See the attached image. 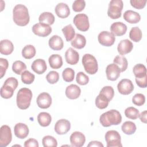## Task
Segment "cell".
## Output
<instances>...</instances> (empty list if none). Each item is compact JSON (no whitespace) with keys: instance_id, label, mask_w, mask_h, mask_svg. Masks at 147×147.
Returning <instances> with one entry per match:
<instances>
[{"instance_id":"25","label":"cell","mask_w":147,"mask_h":147,"mask_svg":"<svg viewBox=\"0 0 147 147\" xmlns=\"http://www.w3.org/2000/svg\"><path fill=\"white\" fill-rule=\"evenodd\" d=\"M124 20L130 24H137L141 20V16L138 13L129 10H126L123 14Z\"/></svg>"},{"instance_id":"48","label":"cell","mask_w":147,"mask_h":147,"mask_svg":"<svg viewBox=\"0 0 147 147\" xmlns=\"http://www.w3.org/2000/svg\"><path fill=\"white\" fill-rule=\"evenodd\" d=\"M8 66V61L6 59L0 58V78H2L5 75Z\"/></svg>"},{"instance_id":"2","label":"cell","mask_w":147,"mask_h":147,"mask_svg":"<svg viewBox=\"0 0 147 147\" xmlns=\"http://www.w3.org/2000/svg\"><path fill=\"white\" fill-rule=\"evenodd\" d=\"M99 121L104 127L118 125L122 121V116L118 111L113 109L103 113L99 117Z\"/></svg>"},{"instance_id":"3","label":"cell","mask_w":147,"mask_h":147,"mask_svg":"<svg viewBox=\"0 0 147 147\" xmlns=\"http://www.w3.org/2000/svg\"><path fill=\"white\" fill-rule=\"evenodd\" d=\"M32 92L28 88H22L17 92L16 102L18 107L21 110L27 109L31 102Z\"/></svg>"},{"instance_id":"9","label":"cell","mask_w":147,"mask_h":147,"mask_svg":"<svg viewBox=\"0 0 147 147\" xmlns=\"http://www.w3.org/2000/svg\"><path fill=\"white\" fill-rule=\"evenodd\" d=\"M12 134L10 127L6 125H2L0 129V146L5 147L11 141Z\"/></svg>"},{"instance_id":"33","label":"cell","mask_w":147,"mask_h":147,"mask_svg":"<svg viewBox=\"0 0 147 147\" xmlns=\"http://www.w3.org/2000/svg\"><path fill=\"white\" fill-rule=\"evenodd\" d=\"M110 101L103 94L99 93L95 99V105L99 109H104L106 108Z\"/></svg>"},{"instance_id":"35","label":"cell","mask_w":147,"mask_h":147,"mask_svg":"<svg viewBox=\"0 0 147 147\" xmlns=\"http://www.w3.org/2000/svg\"><path fill=\"white\" fill-rule=\"evenodd\" d=\"M62 32L67 41H72L75 35V31L71 24H69L64 26L62 29Z\"/></svg>"},{"instance_id":"1","label":"cell","mask_w":147,"mask_h":147,"mask_svg":"<svg viewBox=\"0 0 147 147\" xmlns=\"http://www.w3.org/2000/svg\"><path fill=\"white\" fill-rule=\"evenodd\" d=\"M13 20L18 26H24L28 25L30 20L28 8L22 4L16 5L13 10Z\"/></svg>"},{"instance_id":"8","label":"cell","mask_w":147,"mask_h":147,"mask_svg":"<svg viewBox=\"0 0 147 147\" xmlns=\"http://www.w3.org/2000/svg\"><path fill=\"white\" fill-rule=\"evenodd\" d=\"M74 24L77 29L82 32H86L90 28L88 16L84 13L76 14L73 20Z\"/></svg>"},{"instance_id":"38","label":"cell","mask_w":147,"mask_h":147,"mask_svg":"<svg viewBox=\"0 0 147 147\" xmlns=\"http://www.w3.org/2000/svg\"><path fill=\"white\" fill-rule=\"evenodd\" d=\"M26 69V64L24 62L20 60L15 61L13 63L12 70L15 74L17 75H21L24 71H25Z\"/></svg>"},{"instance_id":"34","label":"cell","mask_w":147,"mask_h":147,"mask_svg":"<svg viewBox=\"0 0 147 147\" xmlns=\"http://www.w3.org/2000/svg\"><path fill=\"white\" fill-rule=\"evenodd\" d=\"M36 53V49L32 45H27L22 50V55L26 59H32L35 56Z\"/></svg>"},{"instance_id":"39","label":"cell","mask_w":147,"mask_h":147,"mask_svg":"<svg viewBox=\"0 0 147 147\" xmlns=\"http://www.w3.org/2000/svg\"><path fill=\"white\" fill-rule=\"evenodd\" d=\"M42 144L44 147H56L57 146V140L52 136H44L42 140Z\"/></svg>"},{"instance_id":"7","label":"cell","mask_w":147,"mask_h":147,"mask_svg":"<svg viewBox=\"0 0 147 147\" xmlns=\"http://www.w3.org/2000/svg\"><path fill=\"white\" fill-rule=\"evenodd\" d=\"M105 140L107 147H121V138L119 133L114 130H109L105 134Z\"/></svg>"},{"instance_id":"40","label":"cell","mask_w":147,"mask_h":147,"mask_svg":"<svg viewBox=\"0 0 147 147\" xmlns=\"http://www.w3.org/2000/svg\"><path fill=\"white\" fill-rule=\"evenodd\" d=\"M62 76L63 80L66 82H71L74 80L75 77V71L71 68H66L63 71Z\"/></svg>"},{"instance_id":"17","label":"cell","mask_w":147,"mask_h":147,"mask_svg":"<svg viewBox=\"0 0 147 147\" xmlns=\"http://www.w3.org/2000/svg\"><path fill=\"white\" fill-rule=\"evenodd\" d=\"M29 128L28 126L23 123H17L14 127L15 136L20 139L25 138L29 134Z\"/></svg>"},{"instance_id":"44","label":"cell","mask_w":147,"mask_h":147,"mask_svg":"<svg viewBox=\"0 0 147 147\" xmlns=\"http://www.w3.org/2000/svg\"><path fill=\"white\" fill-rule=\"evenodd\" d=\"M46 79L49 83L52 84H55L58 82L59 79V75L57 72L51 71L47 75Z\"/></svg>"},{"instance_id":"29","label":"cell","mask_w":147,"mask_h":147,"mask_svg":"<svg viewBox=\"0 0 147 147\" xmlns=\"http://www.w3.org/2000/svg\"><path fill=\"white\" fill-rule=\"evenodd\" d=\"M37 121L40 126L47 127L50 125L52 121V117L48 113L41 112L37 115Z\"/></svg>"},{"instance_id":"18","label":"cell","mask_w":147,"mask_h":147,"mask_svg":"<svg viewBox=\"0 0 147 147\" xmlns=\"http://www.w3.org/2000/svg\"><path fill=\"white\" fill-rule=\"evenodd\" d=\"M111 33L116 36L124 35L127 31V26L122 22H116L110 26Z\"/></svg>"},{"instance_id":"12","label":"cell","mask_w":147,"mask_h":147,"mask_svg":"<svg viewBox=\"0 0 147 147\" xmlns=\"http://www.w3.org/2000/svg\"><path fill=\"white\" fill-rule=\"evenodd\" d=\"M118 92L122 95H129L134 90V86L132 82L128 79H122L117 85Z\"/></svg>"},{"instance_id":"4","label":"cell","mask_w":147,"mask_h":147,"mask_svg":"<svg viewBox=\"0 0 147 147\" xmlns=\"http://www.w3.org/2000/svg\"><path fill=\"white\" fill-rule=\"evenodd\" d=\"M18 84V80L13 77L8 78L1 88V96L4 99H9L13 95Z\"/></svg>"},{"instance_id":"52","label":"cell","mask_w":147,"mask_h":147,"mask_svg":"<svg viewBox=\"0 0 147 147\" xmlns=\"http://www.w3.org/2000/svg\"><path fill=\"white\" fill-rule=\"evenodd\" d=\"M87 146H98V147H103V145L99 141H92L90 142Z\"/></svg>"},{"instance_id":"11","label":"cell","mask_w":147,"mask_h":147,"mask_svg":"<svg viewBox=\"0 0 147 147\" xmlns=\"http://www.w3.org/2000/svg\"><path fill=\"white\" fill-rule=\"evenodd\" d=\"M32 31L34 34L38 36L47 37L51 34L52 28L50 25L39 22L33 26Z\"/></svg>"},{"instance_id":"50","label":"cell","mask_w":147,"mask_h":147,"mask_svg":"<svg viewBox=\"0 0 147 147\" xmlns=\"http://www.w3.org/2000/svg\"><path fill=\"white\" fill-rule=\"evenodd\" d=\"M136 82L140 87L146 88L147 86V76L140 78H136Z\"/></svg>"},{"instance_id":"36","label":"cell","mask_w":147,"mask_h":147,"mask_svg":"<svg viewBox=\"0 0 147 147\" xmlns=\"http://www.w3.org/2000/svg\"><path fill=\"white\" fill-rule=\"evenodd\" d=\"M133 72L136 78H140L146 76V68L142 64L135 65L133 69Z\"/></svg>"},{"instance_id":"49","label":"cell","mask_w":147,"mask_h":147,"mask_svg":"<svg viewBox=\"0 0 147 147\" xmlns=\"http://www.w3.org/2000/svg\"><path fill=\"white\" fill-rule=\"evenodd\" d=\"M130 3L133 7L137 9H141L144 8L146 3V0H131Z\"/></svg>"},{"instance_id":"41","label":"cell","mask_w":147,"mask_h":147,"mask_svg":"<svg viewBox=\"0 0 147 147\" xmlns=\"http://www.w3.org/2000/svg\"><path fill=\"white\" fill-rule=\"evenodd\" d=\"M140 114L139 111L134 107H129L125 110V116L131 119H136Z\"/></svg>"},{"instance_id":"42","label":"cell","mask_w":147,"mask_h":147,"mask_svg":"<svg viewBox=\"0 0 147 147\" xmlns=\"http://www.w3.org/2000/svg\"><path fill=\"white\" fill-rule=\"evenodd\" d=\"M35 76L29 71H25L21 74V80L26 84H30L34 80Z\"/></svg>"},{"instance_id":"15","label":"cell","mask_w":147,"mask_h":147,"mask_svg":"<svg viewBox=\"0 0 147 147\" xmlns=\"http://www.w3.org/2000/svg\"><path fill=\"white\" fill-rule=\"evenodd\" d=\"M37 104L41 109H48L52 104V98L47 92L40 94L37 98Z\"/></svg>"},{"instance_id":"27","label":"cell","mask_w":147,"mask_h":147,"mask_svg":"<svg viewBox=\"0 0 147 147\" xmlns=\"http://www.w3.org/2000/svg\"><path fill=\"white\" fill-rule=\"evenodd\" d=\"M71 45L76 49L83 48L86 44V39L85 37L80 34H76L74 39L71 42Z\"/></svg>"},{"instance_id":"32","label":"cell","mask_w":147,"mask_h":147,"mask_svg":"<svg viewBox=\"0 0 147 147\" xmlns=\"http://www.w3.org/2000/svg\"><path fill=\"white\" fill-rule=\"evenodd\" d=\"M113 62L119 68L121 72H124L127 68V60L125 57L122 55L117 56L114 59Z\"/></svg>"},{"instance_id":"30","label":"cell","mask_w":147,"mask_h":147,"mask_svg":"<svg viewBox=\"0 0 147 147\" xmlns=\"http://www.w3.org/2000/svg\"><path fill=\"white\" fill-rule=\"evenodd\" d=\"M55 17L53 14L51 12H43L42 13L38 18L40 22L45 24L48 25H52L55 22Z\"/></svg>"},{"instance_id":"13","label":"cell","mask_w":147,"mask_h":147,"mask_svg":"<svg viewBox=\"0 0 147 147\" xmlns=\"http://www.w3.org/2000/svg\"><path fill=\"white\" fill-rule=\"evenodd\" d=\"M71 129V123L65 119H61L56 122L55 125V131L59 135L66 134Z\"/></svg>"},{"instance_id":"16","label":"cell","mask_w":147,"mask_h":147,"mask_svg":"<svg viewBox=\"0 0 147 147\" xmlns=\"http://www.w3.org/2000/svg\"><path fill=\"white\" fill-rule=\"evenodd\" d=\"M70 142L71 145L76 147L83 146L86 141L85 136L80 131H74L70 136Z\"/></svg>"},{"instance_id":"28","label":"cell","mask_w":147,"mask_h":147,"mask_svg":"<svg viewBox=\"0 0 147 147\" xmlns=\"http://www.w3.org/2000/svg\"><path fill=\"white\" fill-rule=\"evenodd\" d=\"M50 67L53 69H59L63 65V59L60 55L53 54L48 59Z\"/></svg>"},{"instance_id":"31","label":"cell","mask_w":147,"mask_h":147,"mask_svg":"<svg viewBox=\"0 0 147 147\" xmlns=\"http://www.w3.org/2000/svg\"><path fill=\"white\" fill-rule=\"evenodd\" d=\"M121 129L125 134L131 135L136 132L137 127L134 122L131 121H126L122 125Z\"/></svg>"},{"instance_id":"26","label":"cell","mask_w":147,"mask_h":147,"mask_svg":"<svg viewBox=\"0 0 147 147\" xmlns=\"http://www.w3.org/2000/svg\"><path fill=\"white\" fill-rule=\"evenodd\" d=\"M14 50V45L11 41L5 39L2 40L0 43V52L2 55H9Z\"/></svg>"},{"instance_id":"51","label":"cell","mask_w":147,"mask_h":147,"mask_svg":"<svg viewBox=\"0 0 147 147\" xmlns=\"http://www.w3.org/2000/svg\"><path fill=\"white\" fill-rule=\"evenodd\" d=\"M38 141L34 138H29L24 142L25 147H38Z\"/></svg>"},{"instance_id":"10","label":"cell","mask_w":147,"mask_h":147,"mask_svg":"<svg viewBox=\"0 0 147 147\" xmlns=\"http://www.w3.org/2000/svg\"><path fill=\"white\" fill-rule=\"evenodd\" d=\"M98 40L102 45L110 47L114 44L115 41V37L110 32L102 31L98 34Z\"/></svg>"},{"instance_id":"24","label":"cell","mask_w":147,"mask_h":147,"mask_svg":"<svg viewBox=\"0 0 147 147\" xmlns=\"http://www.w3.org/2000/svg\"><path fill=\"white\" fill-rule=\"evenodd\" d=\"M49 47L54 51H60L63 49L64 42L63 39L57 35L52 36L48 41Z\"/></svg>"},{"instance_id":"14","label":"cell","mask_w":147,"mask_h":147,"mask_svg":"<svg viewBox=\"0 0 147 147\" xmlns=\"http://www.w3.org/2000/svg\"><path fill=\"white\" fill-rule=\"evenodd\" d=\"M121 71L119 68L114 63L109 64L106 69V76L108 80L115 81L120 76Z\"/></svg>"},{"instance_id":"37","label":"cell","mask_w":147,"mask_h":147,"mask_svg":"<svg viewBox=\"0 0 147 147\" xmlns=\"http://www.w3.org/2000/svg\"><path fill=\"white\" fill-rule=\"evenodd\" d=\"M142 36V33L141 30L137 26L133 27L129 33V37L130 38L134 41V42H138L140 41Z\"/></svg>"},{"instance_id":"23","label":"cell","mask_w":147,"mask_h":147,"mask_svg":"<svg viewBox=\"0 0 147 147\" xmlns=\"http://www.w3.org/2000/svg\"><path fill=\"white\" fill-rule=\"evenodd\" d=\"M55 11L56 15L61 18H67L70 14L69 7L66 3L63 2L59 3L56 6Z\"/></svg>"},{"instance_id":"20","label":"cell","mask_w":147,"mask_h":147,"mask_svg":"<svg viewBox=\"0 0 147 147\" xmlns=\"http://www.w3.org/2000/svg\"><path fill=\"white\" fill-rule=\"evenodd\" d=\"M65 58L67 63L70 65L77 64L79 60V55L72 48H69L65 53Z\"/></svg>"},{"instance_id":"46","label":"cell","mask_w":147,"mask_h":147,"mask_svg":"<svg viewBox=\"0 0 147 147\" xmlns=\"http://www.w3.org/2000/svg\"><path fill=\"white\" fill-rule=\"evenodd\" d=\"M132 102L138 106H142L145 102V97L142 94H136L132 98Z\"/></svg>"},{"instance_id":"6","label":"cell","mask_w":147,"mask_h":147,"mask_svg":"<svg viewBox=\"0 0 147 147\" xmlns=\"http://www.w3.org/2000/svg\"><path fill=\"white\" fill-rule=\"evenodd\" d=\"M123 3L122 0H111L109 5L107 15L113 20L118 19L121 17Z\"/></svg>"},{"instance_id":"22","label":"cell","mask_w":147,"mask_h":147,"mask_svg":"<svg viewBox=\"0 0 147 147\" xmlns=\"http://www.w3.org/2000/svg\"><path fill=\"white\" fill-rule=\"evenodd\" d=\"M31 68L34 72L38 75H41L46 71L47 66L44 60L38 59L32 63Z\"/></svg>"},{"instance_id":"19","label":"cell","mask_w":147,"mask_h":147,"mask_svg":"<svg viewBox=\"0 0 147 147\" xmlns=\"http://www.w3.org/2000/svg\"><path fill=\"white\" fill-rule=\"evenodd\" d=\"M133 48V43L128 39L121 40L118 45L117 50L121 55H125L130 53Z\"/></svg>"},{"instance_id":"53","label":"cell","mask_w":147,"mask_h":147,"mask_svg":"<svg viewBox=\"0 0 147 147\" xmlns=\"http://www.w3.org/2000/svg\"><path fill=\"white\" fill-rule=\"evenodd\" d=\"M146 113H147V111L146 110H145V111L141 112V114H140L139 116H138L141 121L145 123H146Z\"/></svg>"},{"instance_id":"5","label":"cell","mask_w":147,"mask_h":147,"mask_svg":"<svg viewBox=\"0 0 147 147\" xmlns=\"http://www.w3.org/2000/svg\"><path fill=\"white\" fill-rule=\"evenodd\" d=\"M82 64L86 72L90 75H94L98 71V65L95 57L91 54L86 53L82 58Z\"/></svg>"},{"instance_id":"45","label":"cell","mask_w":147,"mask_h":147,"mask_svg":"<svg viewBox=\"0 0 147 147\" xmlns=\"http://www.w3.org/2000/svg\"><path fill=\"white\" fill-rule=\"evenodd\" d=\"M76 80L80 85H86L89 82V78L83 72H79L76 75Z\"/></svg>"},{"instance_id":"47","label":"cell","mask_w":147,"mask_h":147,"mask_svg":"<svg viewBox=\"0 0 147 147\" xmlns=\"http://www.w3.org/2000/svg\"><path fill=\"white\" fill-rule=\"evenodd\" d=\"M86 6V2L84 0H76L72 3V9L75 12L82 11Z\"/></svg>"},{"instance_id":"43","label":"cell","mask_w":147,"mask_h":147,"mask_svg":"<svg viewBox=\"0 0 147 147\" xmlns=\"http://www.w3.org/2000/svg\"><path fill=\"white\" fill-rule=\"evenodd\" d=\"M99 93L102 94L105 96H106L109 101H110L113 98L114 95V91L113 88L111 86H109L103 87L101 89Z\"/></svg>"},{"instance_id":"21","label":"cell","mask_w":147,"mask_h":147,"mask_svg":"<svg viewBox=\"0 0 147 147\" xmlns=\"http://www.w3.org/2000/svg\"><path fill=\"white\" fill-rule=\"evenodd\" d=\"M81 94L80 87L76 84H70L65 89V95L70 99H76L78 98Z\"/></svg>"}]
</instances>
